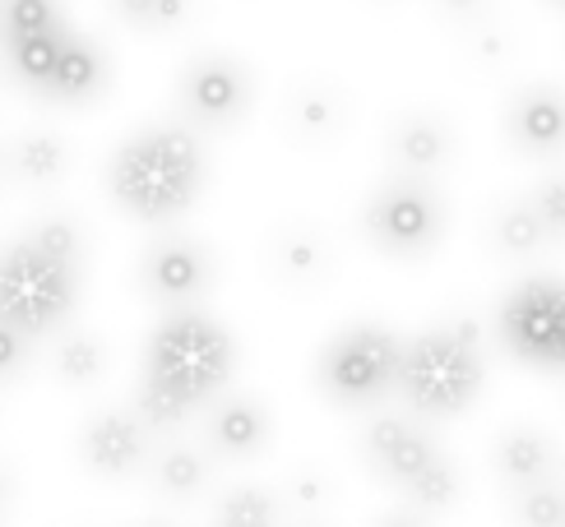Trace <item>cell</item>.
Returning a JSON list of instances; mask_svg holds the SVG:
<instances>
[{
  "mask_svg": "<svg viewBox=\"0 0 565 527\" xmlns=\"http://www.w3.org/2000/svg\"><path fill=\"white\" fill-rule=\"evenodd\" d=\"M139 278H145L153 301H168V305L181 310L209 287V278H214V259H209V250L200 241H162L145 255Z\"/></svg>",
  "mask_w": 565,
  "mask_h": 527,
  "instance_id": "12",
  "label": "cell"
},
{
  "mask_svg": "<svg viewBox=\"0 0 565 527\" xmlns=\"http://www.w3.org/2000/svg\"><path fill=\"white\" fill-rule=\"evenodd\" d=\"M107 366V352L98 338H88V333H75V338H65L61 352H56V375L65 385H93V379L103 375Z\"/></svg>",
  "mask_w": 565,
  "mask_h": 527,
  "instance_id": "23",
  "label": "cell"
},
{
  "mask_svg": "<svg viewBox=\"0 0 565 527\" xmlns=\"http://www.w3.org/2000/svg\"><path fill=\"white\" fill-rule=\"evenodd\" d=\"M153 482H158L162 495H172V499L200 495L204 482H209L204 453H195V449H168V453L158 459V467H153Z\"/></svg>",
  "mask_w": 565,
  "mask_h": 527,
  "instance_id": "18",
  "label": "cell"
},
{
  "mask_svg": "<svg viewBox=\"0 0 565 527\" xmlns=\"http://www.w3.org/2000/svg\"><path fill=\"white\" fill-rule=\"evenodd\" d=\"M232 366H237V343L218 320L191 305L172 310L145 343L135 417L149 430L181 426L227 385Z\"/></svg>",
  "mask_w": 565,
  "mask_h": 527,
  "instance_id": "1",
  "label": "cell"
},
{
  "mask_svg": "<svg viewBox=\"0 0 565 527\" xmlns=\"http://www.w3.org/2000/svg\"><path fill=\"white\" fill-rule=\"evenodd\" d=\"M514 518L520 527H565V476L514 491Z\"/></svg>",
  "mask_w": 565,
  "mask_h": 527,
  "instance_id": "20",
  "label": "cell"
},
{
  "mask_svg": "<svg viewBox=\"0 0 565 527\" xmlns=\"http://www.w3.org/2000/svg\"><path fill=\"white\" fill-rule=\"evenodd\" d=\"M491 463H497V476L505 482V491H524L533 482H547V476H565V459L552 435L533 426H510L501 430L497 440V453H491Z\"/></svg>",
  "mask_w": 565,
  "mask_h": 527,
  "instance_id": "14",
  "label": "cell"
},
{
  "mask_svg": "<svg viewBox=\"0 0 565 527\" xmlns=\"http://www.w3.org/2000/svg\"><path fill=\"white\" fill-rule=\"evenodd\" d=\"M0 166H6V162H0Z\"/></svg>",
  "mask_w": 565,
  "mask_h": 527,
  "instance_id": "32",
  "label": "cell"
},
{
  "mask_svg": "<svg viewBox=\"0 0 565 527\" xmlns=\"http://www.w3.org/2000/svg\"><path fill=\"white\" fill-rule=\"evenodd\" d=\"M84 467L98 476H130L149 459V426L135 412H98L79 435Z\"/></svg>",
  "mask_w": 565,
  "mask_h": 527,
  "instance_id": "11",
  "label": "cell"
},
{
  "mask_svg": "<svg viewBox=\"0 0 565 527\" xmlns=\"http://www.w3.org/2000/svg\"><path fill=\"white\" fill-rule=\"evenodd\" d=\"M394 389L404 394L413 417L445 421V417L468 412V402L482 389L478 324L450 320V324H436L427 333H417L413 343H404Z\"/></svg>",
  "mask_w": 565,
  "mask_h": 527,
  "instance_id": "5",
  "label": "cell"
},
{
  "mask_svg": "<svg viewBox=\"0 0 565 527\" xmlns=\"http://www.w3.org/2000/svg\"><path fill=\"white\" fill-rule=\"evenodd\" d=\"M561 6H565V0H561Z\"/></svg>",
  "mask_w": 565,
  "mask_h": 527,
  "instance_id": "33",
  "label": "cell"
},
{
  "mask_svg": "<svg viewBox=\"0 0 565 527\" xmlns=\"http://www.w3.org/2000/svg\"><path fill=\"white\" fill-rule=\"evenodd\" d=\"M250 69L232 56H195L191 65L181 69V84H177V98L185 107V116L200 126H232L242 121L246 107H250Z\"/></svg>",
  "mask_w": 565,
  "mask_h": 527,
  "instance_id": "9",
  "label": "cell"
},
{
  "mask_svg": "<svg viewBox=\"0 0 565 527\" xmlns=\"http://www.w3.org/2000/svg\"><path fill=\"white\" fill-rule=\"evenodd\" d=\"M311 527H316V523H311Z\"/></svg>",
  "mask_w": 565,
  "mask_h": 527,
  "instance_id": "34",
  "label": "cell"
},
{
  "mask_svg": "<svg viewBox=\"0 0 565 527\" xmlns=\"http://www.w3.org/2000/svg\"><path fill=\"white\" fill-rule=\"evenodd\" d=\"M362 232L394 259H422L445 232V204L427 176H390L362 208Z\"/></svg>",
  "mask_w": 565,
  "mask_h": 527,
  "instance_id": "7",
  "label": "cell"
},
{
  "mask_svg": "<svg viewBox=\"0 0 565 527\" xmlns=\"http://www.w3.org/2000/svg\"><path fill=\"white\" fill-rule=\"evenodd\" d=\"M440 10H450V14H478L482 0H440Z\"/></svg>",
  "mask_w": 565,
  "mask_h": 527,
  "instance_id": "30",
  "label": "cell"
},
{
  "mask_svg": "<svg viewBox=\"0 0 565 527\" xmlns=\"http://www.w3.org/2000/svg\"><path fill=\"white\" fill-rule=\"evenodd\" d=\"M23 362H29V338H19L14 329L0 324V379H10L23 370Z\"/></svg>",
  "mask_w": 565,
  "mask_h": 527,
  "instance_id": "28",
  "label": "cell"
},
{
  "mask_svg": "<svg viewBox=\"0 0 565 527\" xmlns=\"http://www.w3.org/2000/svg\"><path fill=\"white\" fill-rule=\"evenodd\" d=\"M79 227L46 218L0 250V324L19 338L56 333L79 301Z\"/></svg>",
  "mask_w": 565,
  "mask_h": 527,
  "instance_id": "3",
  "label": "cell"
},
{
  "mask_svg": "<svg viewBox=\"0 0 565 527\" xmlns=\"http://www.w3.org/2000/svg\"><path fill=\"white\" fill-rule=\"evenodd\" d=\"M398 356H404V343L385 324H352L320 352V394L343 407L381 402L398 379Z\"/></svg>",
  "mask_w": 565,
  "mask_h": 527,
  "instance_id": "6",
  "label": "cell"
},
{
  "mask_svg": "<svg viewBox=\"0 0 565 527\" xmlns=\"http://www.w3.org/2000/svg\"><path fill=\"white\" fill-rule=\"evenodd\" d=\"M408 495V505L417 509V514H436V509H450L455 499L463 495V476H459V467H455V459H440L417 476V482L404 491Z\"/></svg>",
  "mask_w": 565,
  "mask_h": 527,
  "instance_id": "19",
  "label": "cell"
},
{
  "mask_svg": "<svg viewBox=\"0 0 565 527\" xmlns=\"http://www.w3.org/2000/svg\"><path fill=\"white\" fill-rule=\"evenodd\" d=\"M450 153H455L450 130H445V121H436V116H404V121H394V130H390V158L398 162L404 176H427L450 162Z\"/></svg>",
  "mask_w": 565,
  "mask_h": 527,
  "instance_id": "15",
  "label": "cell"
},
{
  "mask_svg": "<svg viewBox=\"0 0 565 527\" xmlns=\"http://www.w3.org/2000/svg\"><path fill=\"white\" fill-rule=\"evenodd\" d=\"M10 166L19 181L29 185H46L65 172V143L52 135H23L14 149H10Z\"/></svg>",
  "mask_w": 565,
  "mask_h": 527,
  "instance_id": "17",
  "label": "cell"
},
{
  "mask_svg": "<svg viewBox=\"0 0 565 527\" xmlns=\"http://www.w3.org/2000/svg\"><path fill=\"white\" fill-rule=\"evenodd\" d=\"M362 453L381 482H390L394 491H408L440 459V444L413 417H375L362 435Z\"/></svg>",
  "mask_w": 565,
  "mask_h": 527,
  "instance_id": "10",
  "label": "cell"
},
{
  "mask_svg": "<svg viewBox=\"0 0 565 527\" xmlns=\"http://www.w3.org/2000/svg\"><path fill=\"white\" fill-rule=\"evenodd\" d=\"M6 491H10V486H6V476H0V505H6Z\"/></svg>",
  "mask_w": 565,
  "mask_h": 527,
  "instance_id": "31",
  "label": "cell"
},
{
  "mask_svg": "<svg viewBox=\"0 0 565 527\" xmlns=\"http://www.w3.org/2000/svg\"><path fill=\"white\" fill-rule=\"evenodd\" d=\"M0 52L10 75L46 103L84 107L107 88V56L70 29L56 0H0Z\"/></svg>",
  "mask_w": 565,
  "mask_h": 527,
  "instance_id": "2",
  "label": "cell"
},
{
  "mask_svg": "<svg viewBox=\"0 0 565 527\" xmlns=\"http://www.w3.org/2000/svg\"><path fill=\"white\" fill-rule=\"evenodd\" d=\"M510 139L533 158L565 153V93L552 84H533L510 103Z\"/></svg>",
  "mask_w": 565,
  "mask_h": 527,
  "instance_id": "13",
  "label": "cell"
},
{
  "mask_svg": "<svg viewBox=\"0 0 565 527\" xmlns=\"http://www.w3.org/2000/svg\"><path fill=\"white\" fill-rule=\"evenodd\" d=\"M297 126L306 130V135H324V130H334V121H339V107L324 98V93H306V98H297Z\"/></svg>",
  "mask_w": 565,
  "mask_h": 527,
  "instance_id": "27",
  "label": "cell"
},
{
  "mask_svg": "<svg viewBox=\"0 0 565 527\" xmlns=\"http://www.w3.org/2000/svg\"><path fill=\"white\" fill-rule=\"evenodd\" d=\"M543 241H547V227H543V218L533 213L529 200L501 208V218H497V246H501L505 255H533Z\"/></svg>",
  "mask_w": 565,
  "mask_h": 527,
  "instance_id": "22",
  "label": "cell"
},
{
  "mask_svg": "<svg viewBox=\"0 0 565 527\" xmlns=\"http://www.w3.org/2000/svg\"><path fill=\"white\" fill-rule=\"evenodd\" d=\"M209 444L223 459H250L269 444V412L255 398H223L209 417Z\"/></svg>",
  "mask_w": 565,
  "mask_h": 527,
  "instance_id": "16",
  "label": "cell"
},
{
  "mask_svg": "<svg viewBox=\"0 0 565 527\" xmlns=\"http://www.w3.org/2000/svg\"><path fill=\"white\" fill-rule=\"evenodd\" d=\"M375 527H427V518H422L417 509H394V514H385Z\"/></svg>",
  "mask_w": 565,
  "mask_h": 527,
  "instance_id": "29",
  "label": "cell"
},
{
  "mask_svg": "<svg viewBox=\"0 0 565 527\" xmlns=\"http://www.w3.org/2000/svg\"><path fill=\"white\" fill-rule=\"evenodd\" d=\"M218 527H278V499L265 486H237L218 499Z\"/></svg>",
  "mask_w": 565,
  "mask_h": 527,
  "instance_id": "21",
  "label": "cell"
},
{
  "mask_svg": "<svg viewBox=\"0 0 565 527\" xmlns=\"http://www.w3.org/2000/svg\"><path fill=\"white\" fill-rule=\"evenodd\" d=\"M529 204H533V213L543 218V227H547V236H565V176H556V181H543L529 195Z\"/></svg>",
  "mask_w": 565,
  "mask_h": 527,
  "instance_id": "26",
  "label": "cell"
},
{
  "mask_svg": "<svg viewBox=\"0 0 565 527\" xmlns=\"http://www.w3.org/2000/svg\"><path fill=\"white\" fill-rule=\"evenodd\" d=\"M278 264H282V273L306 282V278H320L324 273V246L316 241V236H306V232H292L288 241L278 246Z\"/></svg>",
  "mask_w": 565,
  "mask_h": 527,
  "instance_id": "25",
  "label": "cell"
},
{
  "mask_svg": "<svg viewBox=\"0 0 565 527\" xmlns=\"http://www.w3.org/2000/svg\"><path fill=\"white\" fill-rule=\"evenodd\" d=\"M111 10L139 33H168L185 19L191 0H111Z\"/></svg>",
  "mask_w": 565,
  "mask_h": 527,
  "instance_id": "24",
  "label": "cell"
},
{
  "mask_svg": "<svg viewBox=\"0 0 565 527\" xmlns=\"http://www.w3.org/2000/svg\"><path fill=\"white\" fill-rule=\"evenodd\" d=\"M501 333L514 356L565 370V282L533 278L501 310Z\"/></svg>",
  "mask_w": 565,
  "mask_h": 527,
  "instance_id": "8",
  "label": "cell"
},
{
  "mask_svg": "<svg viewBox=\"0 0 565 527\" xmlns=\"http://www.w3.org/2000/svg\"><path fill=\"white\" fill-rule=\"evenodd\" d=\"M204 185V149L181 126H149L130 135L107 162V195L135 223H172Z\"/></svg>",
  "mask_w": 565,
  "mask_h": 527,
  "instance_id": "4",
  "label": "cell"
}]
</instances>
